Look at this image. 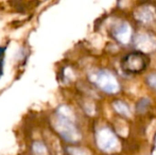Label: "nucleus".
Returning <instances> with one entry per match:
<instances>
[{"mask_svg":"<svg viewBox=\"0 0 156 155\" xmlns=\"http://www.w3.org/2000/svg\"><path fill=\"white\" fill-rule=\"evenodd\" d=\"M112 35L121 45H127L129 43H131L132 38H133V30L129 23L120 21L113 26Z\"/></svg>","mask_w":156,"mask_h":155,"instance_id":"obj_6","label":"nucleus"},{"mask_svg":"<svg viewBox=\"0 0 156 155\" xmlns=\"http://www.w3.org/2000/svg\"><path fill=\"white\" fill-rule=\"evenodd\" d=\"M55 130L64 140L68 143H76L81 139V133L76 126L74 119L64 114L62 111H58L55 116Z\"/></svg>","mask_w":156,"mask_h":155,"instance_id":"obj_1","label":"nucleus"},{"mask_svg":"<svg viewBox=\"0 0 156 155\" xmlns=\"http://www.w3.org/2000/svg\"><path fill=\"white\" fill-rule=\"evenodd\" d=\"M94 139H96L99 149L102 150L103 152L111 153V152L118 150L119 148V140H118L117 135L114 133L112 129L107 128V126L99 129L96 133Z\"/></svg>","mask_w":156,"mask_h":155,"instance_id":"obj_4","label":"nucleus"},{"mask_svg":"<svg viewBox=\"0 0 156 155\" xmlns=\"http://www.w3.org/2000/svg\"><path fill=\"white\" fill-rule=\"evenodd\" d=\"M146 82L150 88L156 91V72L150 73L148 77L146 78Z\"/></svg>","mask_w":156,"mask_h":155,"instance_id":"obj_11","label":"nucleus"},{"mask_svg":"<svg viewBox=\"0 0 156 155\" xmlns=\"http://www.w3.org/2000/svg\"><path fill=\"white\" fill-rule=\"evenodd\" d=\"M68 151H69V155H89L88 152L81 148H68Z\"/></svg>","mask_w":156,"mask_h":155,"instance_id":"obj_12","label":"nucleus"},{"mask_svg":"<svg viewBox=\"0 0 156 155\" xmlns=\"http://www.w3.org/2000/svg\"><path fill=\"white\" fill-rule=\"evenodd\" d=\"M149 56L139 51L127 53L121 60V68L127 75H138L146 70L149 65Z\"/></svg>","mask_w":156,"mask_h":155,"instance_id":"obj_3","label":"nucleus"},{"mask_svg":"<svg viewBox=\"0 0 156 155\" xmlns=\"http://www.w3.org/2000/svg\"><path fill=\"white\" fill-rule=\"evenodd\" d=\"M135 17L140 23H150L155 19V12L149 5L140 6L135 11Z\"/></svg>","mask_w":156,"mask_h":155,"instance_id":"obj_7","label":"nucleus"},{"mask_svg":"<svg viewBox=\"0 0 156 155\" xmlns=\"http://www.w3.org/2000/svg\"><path fill=\"white\" fill-rule=\"evenodd\" d=\"M134 44L139 52L151 53L156 50V36L151 32H140L134 38Z\"/></svg>","mask_w":156,"mask_h":155,"instance_id":"obj_5","label":"nucleus"},{"mask_svg":"<svg viewBox=\"0 0 156 155\" xmlns=\"http://www.w3.org/2000/svg\"><path fill=\"white\" fill-rule=\"evenodd\" d=\"M150 105H151L150 99H148V98H141L137 102V104H136V111L139 114H144V113H146L149 110Z\"/></svg>","mask_w":156,"mask_h":155,"instance_id":"obj_9","label":"nucleus"},{"mask_svg":"<svg viewBox=\"0 0 156 155\" xmlns=\"http://www.w3.org/2000/svg\"><path fill=\"white\" fill-rule=\"evenodd\" d=\"M8 49V45L0 46V79L3 76V68H4V58H5V52Z\"/></svg>","mask_w":156,"mask_h":155,"instance_id":"obj_10","label":"nucleus"},{"mask_svg":"<svg viewBox=\"0 0 156 155\" xmlns=\"http://www.w3.org/2000/svg\"><path fill=\"white\" fill-rule=\"evenodd\" d=\"M113 108L118 115H120L122 117L131 116V108H129V106L124 101H120V100L115 101L113 103Z\"/></svg>","mask_w":156,"mask_h":155,"instance_id":"obj_8","label":"nucleus"},{"mask_svg":"<svg viewBox=\"0 0 156 155\" xmlns=\"http://www.w3.org/2000/svg\"><path fill=\"white\" fill-rule=\"evenodd\" d=\"M89 79L98 88L109 95H115L120 90V84L117 77L107 69L96 71Z\"/></svg>","mask_w":156,"mask_h":155,"instance_id":"obj_2","label":"nucleus"}]
</instances>
